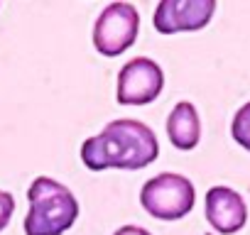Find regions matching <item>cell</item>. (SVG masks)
<instances>
[{
    "label": "cell",
    "instance_id": "30bf717a",
    "mask_svg": "<svg viewBox=\"0 0 250 235\" xmlns=\"http://www.w3.org/2000/svg\"><path fill=\"white\" fill-rule=\"evenodd\" d=\"M15 211V198L8 191H0V230H5Z\"/></svg>",
    "mask_w": 250,
    "mask_h": 235
},
{
    "label": "cell",
    "instance_id": "ba28073f",
    "mask_svg": "<svg viewBox=\"0 0 250 235\" xmlns=\"http://www.w3.org/2000/svg\"><path fill=\"white\" fill-rule=\"evenodd\" d=\"M167 135H169V142L182 152H189L199 145L201 120H199L196 108L189 100H182L172 108V113L167 118Z\"/></svg>",
    "mask_w": 250,
    "mask_h": 235
},
{
    "label": "cell",
    "instance_id": "6da1fadb",
    "mask_svg": "<svg viewBox=\"0 0 250 235\" xmlns=\"http://www.w3.org/2000/svg\"><path fill=\"white\" fill-rule=\"evenodd\" d=\"M160 155L157 135L140 120L118 118L108 123L101 135L81 145V162L91 172L103 169H145Z\"/></svg>",
    "mask_w": 250,
    "mask_h": 235
},
{
    "label": "cell",
    "instance_id": "9c48e42d",
    "mask_svg": "<svg viewBox=\"0 0 250 235\" xmlns=\"http://www.w3.org/2000/svg\"><path fill=\"white\" fill-rule=\"evenodd\" d=\"M230 135L243 150L250 152V100L238 108L233 123H230Z\"/></svg>",
    "mask_w": 250,
    "mask_h": 235
},
{
    "label": "cell",
    "instance_id": "3957f363",
    "mask_svg": "<svg viewBox=\"0 0 250 235\" xmlns=\"http://www.w3.org/2000/svg\"><path fill=\"white\" fill-rule=\"evenodd\" d=\"M196 201L194 184L174 172H162L145 181L140 191V203L143 208L160 220H179L191 213Z\"/></svg>",
    "mask_w": 250,
    "mask_h": 235
},
{
    "label": "cell",
    "instance_id": "7c38bea8",
    "mask_svg": "<svg viewBox=\"0 0 250 235\" xmlns=\"http://www.w3.org/2000/svg\"><path fill=\"white\" fill-rule=\"evenodd\" d=\"M206 235H211V233H206Z\"/></svg>",
    "mask_w": 250,
    "mask_h": 235
},
{
    "label": "cell",
    "instance_id": "277c9868",
    "mask_svg": "<svg viewBox=\"0 0 250 235\" xmlns=\"http://www.w3.org/2000/svg\"><path fill=\"white\" fill-rule=\"evenodd\" d=\"M140 32V13L130 3H110L93 25V47L103 57H120L128 52Z\"/></svg>",
    "mask_w": 250,
    "mask_h": 235
},
{
    "label": "cell",
    "instance_id": "5b68a950",
    "mask_svg": "<svg viewBox=\"0 0 250 235\" xmlns=\"http://www.w3.org/2000/svg\"><path fill=\"white\" fill-rule=\"evenodd\" d=\"M165 88V74L157 61L147 57L130 59L118 74L115 98L120 105H147Z\"/></svg>",
    "mask_w": 250,
    "mask_h": 235
},
{
    "label": "cell",
    "instance_id": "8992f818",
    "mask_svg": "<svg viewBox=\"0 0 250 235\" xmlns=\"http://www.w3.org/2000/svg\"><path fill=\"white\" fill-rule=\"evenodd\" d=\"M216 13V0H162L155 10V30L160 35L204 30Z\"/></svg>",
    "mask_w": 250,
    "mask_h": 235
},
{
    "label": "cell",
    "instance_id": "8fae6325",
    "mask_svg": "<svg viewBox=\"0 0 250 235\" xmlns=\"http://www.w3.org/2000/svg\"><path fill=\"white\" fill-rule=\"evenodd\" d=\"M113 235H152L147 228H140V225H123V228H118Z\"/></svg>",
    "mask_w": 250,
    "mask_h": 235
},
{
    "label": "cell",
    "instance_id": "52a82bcc",
    "mask_svg": "<svg viewBox=\"0 0 250 235\" xmlns=\"http://www.w3.org/2000/svg\"><path fill=\"white\" fill-rule=\"evenodd\" d=\"M206 220L221 235H233L248 223L245 198L228 186H211L206 191Z\"/></svg>",
    "mask_w": 250,
    "mask_h": 235
},
{
    "label": "cell",
    "instance_id": "7a4b0ae2",
    "mask_svg": "<svg viewBox=\"0 0 250 235\" xmlns=\"http://www.w3.org/2000/svg\"><path fill=\"white\" fill-rule=\"evenodd\" d=\"M30 213L25 218V235H62L79 218L76 196L59 181L40 176L27 191Z\"/></svg>",
    "mask_w": 250,
    "mask_h": 235
}]
</instances>
